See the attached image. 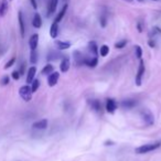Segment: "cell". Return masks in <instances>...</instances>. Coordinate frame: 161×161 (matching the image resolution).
Here are the masks:
<instances>
[{
    "label": "cell",
    "mask_w": 161,
    "mask_h": 161,
    "mask_svg": "<svg viewBox=\"0 0 161 161\" xmlns=\"http://www.w3.org/2000/svg\"><path fill=\"white\" fill-rule=\"evenodd\" d=\"M161 146V143H147V145H143L140 147L136 148V153L138 155H143V153H148L151 152L156 149H158Z\"/></svg>",
    "instance_id": "6da1fadb"
},
{
    "label": "cell",
    "mask_w": 161,
    "mask_h": 161,
    "mask_svg": "<svg viewBox=\"0 0 161 161\" xmlns=\"http://www.w3.org/2000/svg\"><path fill=\"white\" fill-rule=\"evenodd\" d=\"M19 95L25 102H30L32 98V91L29 85H23L19 88Z\"/></svg>",
    "instance_id": "7a4b0ae2"
},
{
    "label": "cell",
    "mask_w": 161,
    "mask_h": 161,
    "mask_svg": "<svg viewBox=\"0 0 161 161\" xmlns=\"http://www.w3.org/2000/svg\"><path fill=\"white\" fill-rule=\"evenodd\" d=\"M145 74V62L140 59V62H139V68H138V72L136 74V84L137 86H140L141 85V82H143V76Z\"/></svg>",
    "instance_id": "3957f363"
},
{
    "label": "cell",
    "mask_w": 161,
    "mask_h": 161,
    "mask_svg": "<svg viewBox=\"0 0 161 161\" xmlns=\"http://www.w3.org/2000/svg\"><path fill=\"white\" fill-rule=\"evenodd\" d=\"M73 55H74V61L76 63V65L80 66V65H86L87 64L88 59H87L86 56L83 55L80 51H75L74 53H73Z\"/></svg>",
    "instance_id": "277c9868"
},
{
    "label": "cell",
    "mask_w": 161,
    "mask_h": 161,
    "mask_svg": "<svg viewBox=\"0 0 161 161\" xmlns=\"http://www.w3.org/2000/svg\"><path fill=\"white\" fill-rule=\"evenodd\" d=\"M140 114H141V117H143L145 124L148 125V126H151V125L153 124L155 118H153V115L151 114V112H149L148 109H145Z\"/></svg>",
    "instance_id": "5b68a950"
},
{
    "label": "cell",
    "mask_w": 161,
    "mask_h": 161,
    "mask_svg": "<svg viewBox=\"0 0 161 161\" xmlns=\"http://www.w3.org/2000/svg\"><path fill=\"white\" fill-rule=\"evenodd\" d=\"M117 103L116 100L113 98H107V102H106V111L109 113V114H114L115 111L117 109Z\"/></svg>",
    "instance_id": "8992f818"
},
{
    "label": "cell",
    "mask_w": 161,
    "mask_h": 161,
    "mask_svg": "<svg viewBox=\"0 0 161 161\" xmlns=\"http://www.w3.org/2000/svg\"><path fill=\"white\" fill-rule=\"evenodd\" d=\"M60 78V73L59 72H52L48 77V83H49V86L53 87L56 85V83L59 82Z\"/></svg>",
    "instance_id": "52a82bcc"
},
{
    "label": "cell",
    "mask_w": 161,
    "mask_h": 161,
    "mask_svg": "<svg viewBox=\"0 0 161 161\" xmlns=\"http://www.w3.org/2000/svg\"><path fill=\"white\" fill-rule=\"evenodd\" d=\"M57 5H59V0H50L49 6H48V12H46L48 17H51L53 13L55 12Z\"/></svg>",
    "instance_id": "ba28073f"
},
{
    "label": "cell",
    "mask_w": 161,
    "mask_h": 161,
    "mask_svg": "<svg viewBox=\"0 0 161 161\" xmlns=\"http://www.w3.org/2000/svg\"><path fill=\"white\" fill-rule=\"evenodd\" d=\"M18 21H19V28H20V33H21V37L25 38V21H23V16H22V12H21V11H19V12H18Z\"/></svg>",
    "instance_id": "9c48e42d"
},
{
    "label": "cell",
    "mask_w": 161,
    "mask_h": 161,
    "mask_svg": "<svg viewBox=\"0 0 161 161\" xmlns=\"http://www.w3.org/2000/svg\"><path fill=\"white\" fill-rule=\"evenodd\" d=\"M35 74H37V68L35 66H31L28 70V74H27V83L28 84H31L33 82Z\"/></svg>",
    "instance_id": "30bf717a"
},
{
    "label": "cell",
    "mask_w": 161,
    "mask_h": 161,
    "mask_svg": "<svg viewBox=\"0 0 161 161\" xmlns=\"http://www.w3.org/2000/svg\"><path fill=\"white\" fill-rule=\"evenodd\" d=\"M88 104L92 107V109L95 111V112L98 113L102 111V104H100V102L97 100V99H88Z\"/></svg>",
    "instance_id": "8fae6325"
},
{
    "label": "cell",
    "mask_w": 161,
    "mask_h": 161,
    "mask_svg": "<svg viewBox=\"0 0 161 161\" xmlns=\"http://www.w3.org/2000/svg\"><path fill=\"white\" fill-rule=\"evenodd\" d=\"M38 43H39V34L34 33V34H32L30 40H29V46H30V49L37 50Z\"/></svg>",
    "instance_id": "7c38bea8"
},
{
    "label": "cell",
    "mask_w": 161,
    "mask_h": 161,
    "mask_svg": "<svg viewBox=\"0 0 161 161\" xmlns=\"http://www.w3.org/2000/svg\"><path fill=\"white\" fill-rule=\"evenodd\" d=\"M137 105V102L135 99H125L121 103V106L124 107L125 109H131Z\"/></svg>",
    "instance_id": "4fadbf2b"
},
{
    "label": "cell",
    "mask_w": 161,
    "mask_h": 161,
    "mask_svg": "<svg viewBox=\"0 0 161 161\" xmlns=\"http://www.w3.org/2000/svg\"><path fill=\"white\" fill-rule=\"evenodd\" d=\"M32 127L34 129H45L48 127V120L46 119H41V120H38L34 124L32 125Z\"/></svg>",
    "instance_id": "5bb4252c"
},
{
    "label": "cell",
    "mask_w": 161,
    "mask_h": 161,
    "mask_svg": "<svg viewBox=\"0 0 161 161\" xmlns=\"http://www.w3.org/2000/svg\"><path fill=\"white\" fill-rule=\"evenodd\" d=\"M57 34H59V23L54 21L51 25V28H50V35H51V38L55 39L57 37Z\"/></svg>",
    "instance_id": "9a60e30c"
},
{
    "label": "cell",
    "mask_w": 161,
    "mask_h": 161,
    "mask_svg": "<svg viewBox=\"0 0 161 161\" xmlns=\"http://www.w3.org/2000/svg\"><path fill=\"white\" fill-rule=\"evenodd\" d=\"M32 25H33L34 28H37V29H40V28L42 27V18H41V16H40L39 13H35V14H34Z\"/></svg>",
    "instance_id": "2e32d148"
},
{
    "label": "cell",
    "mask_w": 161,
    "mask_h": 161,
    "mask_svg": "<svg viewBox=\"0 0 161 161\" xmlns=\"http://www.w3.org/2000/svg\"><path fill=\"white\" fill-rule=\"evenodd\" d=\"M70 60L68 57H64L61 62V65H60V68H61V72L62 73H66L68 70H70Z\"/></svg>",
    "instance_id": "e0dca14e"
},
{
    "label": "cell",
    "mask_w": 161,
    "mask_h": 161,
    "mask_svg": "<svg viewBox=\"0 0 161 161\" xmlns=\"http://www.w3.org/2000/svg\"><path fill=\"white\" fill-rule=\"evenodd\" d=\"M55 45L59 50H66L71 48V43L70 42H64V41H55Z\"/></svg>",
    "instance_id": "ac0fdd59"
},
{
    "label": "cell",
    "mask_w": 161,
    "mask_h": 161,
    "mask_svg": "<svg viewBox=\"0 0 161 161\" xmlns=\"http://www.w3.org/2000/svg\"><path fill=\"white\" fill-rule=\"evenodd\" d=\"M66 11H68V5L65 3V5H64V6L62 7V10H61V11L59 12V14L56 16L55 22H57V23H59V22H60V21H61V20L63 19V17L65 16V13H66Z\"/></svg>",
    "instance_id": "d6986e66"
},
{
    "label": "cell",
    "mask_w": 161,
    "mask_h": 161,
    "mask_svg": "<svg viewBox=\"0 0 161 161\" xmlns=\"http://www.w3.org/2000/svg\"><path fill=\"white\" fill-rule=\"evenodd\" d=\"M8 11V1L7 0H2L0 3V16L3 17Z\"/></svg>",
    "instance_id": "ffe728a7"
},
{
    "label": "cell",
    "mask_w": 161,
    "mask_h": 161,
    "mask_svg": "<svg viewBox=\"0 0 161 161\" xmlns=\"http://www.w3.org/2000/svg\"><path fill=\"white\" fill-rule=\"evenodd\" d=\"M88 49H89V51L92 52V54H93L94 56L97 57V54H98V48H97V45H96V43H95L94 41H92V42L88 43Z\"/></svg>",
    "instance_id": "44dd1931"
},
{
    "label": "cell",
    "mask_w": 161,
    "mask_h": 161,
    "mask_svg": "<svg viewBox=\"0 0 161 161\" xmlns=\"http://www.w3.org/2000/svg\"><path fill=\"white\" fill-rule=\"evenodd\" d=\"M54 71V68H53V65L52 64H46L43 68H42V71H41V73L43 75H46V74H51L52 72Z\"/></svg>",
    "instance_id": "7402d4cb"
},
{
    "label": "cell",
    "mask_w": 161,
    "mask_h": 161,
    "mask_svg": "<svg viewBox=\"0 0 161 161\" xmlns=\"http://www.w3.org/2000/svg\"><path fill=\"white\" fill-rule=\"evenodd\" d=\"M99 53H100V56H107V54L109 53V46L106 44L102 45L99 49Z\"/></svg>",
    "instance_id": "603a6c76"
},
{
    "label": "cell",
    "mask_w": 161,
    "mask_h": 161,
    "mask_svg": "<svg viewBox=\"0 0 161 161\" xmlns=\"http://www.w3.org/2000/svg\"><path fill=\"white\" fill-rule=\"evenodd\" d=\"M98 64V60H97V57L96 56H94L93 59H91V60H88L87 61V66L88 68H96V65Z\"/></svg>",
    "instance_id": "cb8c5ba5"
},
{
    "label": "cell",
    "mask_w": 161,
    "mask_h": 161,
    "mask_svg": "<svg viewBox=\"0 0 161 161\" xmlns=\"http://www.w3.org/2000/svg\"><path fill=\"white\" fill-rule=\"evenodd\" d=\"M30 62L32 64H35L38 62V53L35 50H31V54H30Z\"/></svg>",
    "instance_id": "d4e9b609"
},
{
    "label": "cell",
    "mask_w": 161,
    "mask_h": 161,
    "mask_svg": "<svg viewBox=\"0 0 161 161\" xmlns=\"http://www.w3.org/2000/svg\"><path fill=\"white\" fill-rule=\"evenodd\" d=\"M40 87V80H33V82L31 83V91L32 93H35L38 91V88Z\"/></svg>",
    "instance_id": "484cf974"
},
{
    "label": "cell",
    "mask_w": 161,
    "mask_h": 161,
    "mask_svg": "<svg viewBox=\"0 0 161 161\" xmlns=\"http://www.w3.org/2000/svg\"><path fill=\"white\" fill-rule=\"evenodd\" d=\"M60 56H62V55H60L59 53H55V52H51L49 55H48V60H49V61L59 60V59H60Z\"/></svg>",
    "instance_id": "4316f807"
},
{
    "label": "cell",
    "mask_w": 161,
    "mask_h": 161,
    "mask_svg": "<svg viewBox=\"0 0 161 161\" xmlns=\"http://www.w3.org/2000/svg\"><path fill=\"white\" fill-rule=\"evenodd\" d=\"M99 22H100V25H102L103 28H105L106 25H107V17H106V14H102V16H100Z\"/></svg>",
    "instance_id": "83f0119b"
},
{
    "label": "cell",
    "mask_w": 161,
    "mask_h": 161,
    "mask_svg": "<svg viewBox=\"0 0 161 161\" xmlns=\"http://www.w3.org/2000/svg\"><path fill=\"white\" fill-rule=\"evenodd\" d=\"M135 51H136V56L140 60L141 56H143V50H141V48H140L139 45H136V46H135Z\"/></svg>",
    "instance_id": "f1b7e54d"
},
{
    "label": "cell",
    "mask_w": 161,
    "mask_h": 161,
    "mask_svg": "<svg viewBox=\"0 0 161 161\" xmlns=\"http://www.w3.org/2000/svg\"><path fill=\"white\" fill-rule=\"evenodd\" d=\"M126 44H127V41L126 40H121V41H119V42L115 44V48L116 49H123V48L126 46Z\"/></svg>",
    "instance_id": "f546056e"
},
{
    "label": "cell",
    "mask_w": 161,
    "mask_h": 161,
    "mask_svg": "<svg viewBox=\"0 0 161 161\" xmlns=\"http://www.w3.org/2000/svg\"><path fill=\"white\" fill-rule=\"evenodd\" d=\"M14 62H16V57H12L10 61H8V62H7V64L5 65V70H7V68H11L13 64H14Z\"/></svg>",
    "instance_id": "4dcf8cb0"
},
{
    "label": "cell",
    "mask_w": 161,
    "mask_h": 161,
    "mask_svg": "<svg viewBox=\"0 0 161 161\" xmlns=\"http://www.w3.org/2000/svg\"><path fill=\"white\" fill-rule=\"evenodd\" d=\"M9 82H10V78H9V76H3L2 78H1V85H8L9 84Z\"/></svg>",
    "instance_id": "1f68e13d"
},
{
    "label": "cell",
    "mask_w": 161,
    "mask_h": 161,
    "mask_svg": "<svg viewBox=\"0 0 161 161\" xmlns=\"http://www.w3.org/2000/svg\"><path fill=\"white\" fill-rule=\"evenodd\" d=\"M11 76H12V78L13 80H18L19 78H20V73H19V71H13L12 72V74H11Z\"/></svg>",
    "instance_id": "d6a6232c"
},
{
    "label": "cell",
    "mask_w": 161,
    "mask_h": 161,
    "mask_svg": "<svg viewBox=\"0 0 161 161\" xmlns=\"http://www.w3.org/2000/svg\"><path fill=\"white\" fill-rule=\"evenodd\" d=\"M25 64L23 63V64L21 65V68H20V71H19L20 75H23V74H25Z\"/></svg>",
    "instance_id": "836d02e7"
},
{
    "label": "cell",
    "mask_w": 161,
    "mask_h": 161,
    "mask_svg": "<svg viewBox=\"0 0 161 161\" xmlns=\"http://www.w3.org/2000/svg\"><path fill=\"white\" fill-rule=\"evenodd\" d=\"M31 1V5L33 7V9H38V5H37V0H30Z\"/></svg>",
    "instance_id": "e575fe53"
},
{
    "label": "cell",
    "mask_w": 161,
    "mask_h": 161,
    "mask_svg": "<svg viewBox=\"0 0 161 161\" xmlns=\"http://www.w3.org/2000/svg\"><path fill=\"white\" fill-rule=\"evenodd\" d=\"M149 45H150V46H151V48H155L156 46V43H155V41H152V40H149Z\"/></svg>",
    "instance_id": "d590c367"
},
{
    "label": "cell",
    "mask_w": 161,
    "mask_h": 161,
    "mask_svg": "<svg viewBox=\"0 0 161 161\" xmlns=\"http://www.w3.org/2000/svg\"><path fill=\"white\" fill-rule=\"evenodd\" d=\"M137 28H138V31H139V32H143V27H141V23H140V22H138V25H137Z\"/></svg>",
    "instance_id": "8d00e7d4"
},
{
    "label": "cell",
    "mask_w": 161,
    "mask_h": 161,
    "mask_svg": "<svg viewBox=\"0 0 161 161\" xmlns=\"http://www.w3.org/2000/svg\"><path fill=\"white\" fill-rule=\"evenodd\" d=\"M114 145V143H113L112 140H107V141H105V146H113Z\"/></svg>",
    "instance_id": "74e56055"
},
{
    "label": "cell",
    "mask_w": 161,
    "mask_h": 161,
    "mask_svg": "<svg viewBox=\"0 0 161 161\" xmlns=\"http://www.w3.org/2000/svg\"><path fill=\"white\" fill-rule=\"evenodd\" d=\"M125 1H128V2H131V1H132V0H125Z\"/></svg>",
    "instance_id": "f35d334b"
},
{
    "label": "cell",
    "mask_w": 161,
    "mask_h": 161,
    "mask_svg": "<svg viewBox=\"0 0 161 161\" xmlns=\"http://www.w3.org/2000/svg\"><path fill=\"white\" fill-rule=\"evenodd\" d=\"M137 1H139V2H143V0H137Z\"/></svg>",
    "instance_id": "ab89813d"
},
{
    "label": "cell",
    "mask_w": 161,
    "mask_h": 161,
    "mask_svg": "<svg viewBox=\"0 0 161 161\" xmlns=\"http://www.w3.org/2000/svg\"><path fill=\"white\" fill-rule=\"evenodd\" d=\"M155 1H157V0H155Z\"/></svg>",
    "instance_id": "60d3db41"
},
{
    "label": "cell",
    "mask_w": 161,
    "mask_h": 161,
    "mask_svg": "<svg viewBox=\"0 0 161 161\" xmlns=\"http://www.w3.org/2000/svg\"><path fill=\"white\" fill-rule=\"evenodd\" d=\"M64 1H65V0H64Z\"/></svg>",
    "instance_id": "b9f144b4"
}]
</instances>
